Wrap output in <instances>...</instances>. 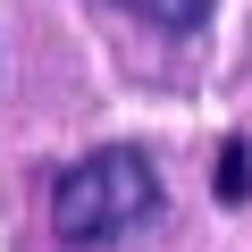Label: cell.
<instances>
[{
    "instance_id": "obj_1",
    "label": "cell",
    "mask_w": 252,
    "mask_h": 252,
    "mask_svg": "<svg viewBox=\"0 0 252 252\" xmlns=\"http://www.w3.org/2000/svg\"><path fill=\"white\" fill-rule=\"evenodd\" d=\"M160 202H168V185H160L152 152L109 143V152L59 168V185H51V227H59L67 244H118V235L152 227Z\"/></svg>"
},
{
    "instance_id": "obj_2",
    "label": "cell",
    "mask_w": 252,
    "mask_h": 252,
    "mask_svg": "<svg viewBox=\"0 0 252 252\" xmlns=\"http://www.w3.org/2000/svg\"><path fill=\"white\" fill-rule=\"evenodd\" d=\"M118 9H135V17L160 26V34H202V26H210V0H118Z\"/></svg>"
},
{
    "instance_id": "obj_3",
    "label": "cell",
    "mask_w": 252,
    "mask_h": 252,
    "mask_svg": "<svg viewBox=\"0 0 252 252\" xmlns=\"http://www.w3.org/2000/svg\"><path fill=\"white\" fill-rule=\"evenodd\" d=\"M219 202H252V143L244 135L219 143Z\"/></svg>"
}]
</instances>
